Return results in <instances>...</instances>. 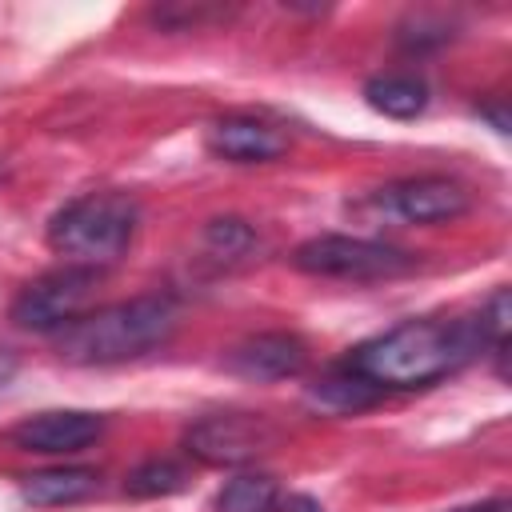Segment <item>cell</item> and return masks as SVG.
Returning <instances> with one entry per match:
<instances>
[{"instance_id":"5bb4252c","label":"cell","mask_w":512,"mask_h":512,"mask_svg":"<svg viewBox=\"0 0 512 512\" xmlns=\"http://www.w3.org/2000/svg\"><path fill=\"white\" fill-rule=\"evenodd\" d=\"M280 488L264 472H240L216 492V512H276Z\"/></svg>"},{"instance_id":"4fadbf2b","label":"cell","mask_w":512,"mask_h":512,"mask_svg":"<svg viewBox=\"0 0 512 512\" xmlns=\"http://www.w3.org/2000/svg\"><path fill=\"white\" fill-rule=\"evenodd\" d=\"M384 392L376 384H368L364 376H356L348 364H336L328 376H320L312 388H308V400L324 412H360V408H372Z\"/></svg>"},{"instance_id":"52a82bcc","label":"cell","mask_w":512,"mask_h":512,"mask_svg":"<svg viewBox=\"0 0 512 512\" xmlns=\"http://www.w3.org/2000/svg\"><path fill=\"white\" fill-rule=\"evenodd\" d=\"M372 204L404 224H440L468 212V188L448 176H408L372 196Z\"/></svg>"},{"instance_id":"e0dca14e","label":"cell","mask_w":512,"mask_h":512,"mask_svg":"<svg viewBox=\"0 0 512 512\" xmlns=\"http://www.w3.org/2000/svg\"><path fill=\"white\" fill-rule=\"evenodd\" d=\"M284 512H324V508H320L316 500H308V496H288Z\"/></svg>"},{"instance_id":"277c9868","label":"cell","mask_w":512,"mask_h":512,"mask_svg":"<svg viewBox=\"0 0 512 512\" xmlns=\"http://www.w3.org/2000/svg\"><path fill=\"white\" fill-rule=\"evenodd\" d=\"M292 264L304 276H324V280H352V284H368V280H396L408 276L416 268V256L384 244V240H368V236H344V232H324L304 240L292 252Z\"/></svg>"},{"instance_id":"8992f818","label":"cell","mask_w":512,"mask_h":512,"mask_svg":"<svg viewBox=\"0 0 512 512\" xmlns=\"http://www.w3.org/2000/svg\"><path fill=\"white\" fill-rule=\"evenodd\" d=\"M184 444L204 464H248L276 444V428L252 412H216L196 420Z\"/></svg>"},{"instance_id":"5b68a950","label":"cell","mask_w":512,"mask_h":512,"mask_svg":"<svg viewBox=\"0 0 512 512\" xmlns=\"http://www.w3.org/2000/svg\"><path fill=\"white\" fill-rule=\"evenodd\" d=\"M96 288H100V268L60 264L20 288V296L12 300V320L16 328L28 332H60L64 324L88 312Z\"/></svg>"},{"instance_id":"7a4b0ae2","label":"cell","mask_w":512,"mask_h":512,"mask_svg":"<svg viewBox=\"0 0 512 512\" xmlns=\"http://www.w3.org/2000/svg\"><path fill=\"white\" fill-rule=\"evenodd\" d=\"M176 324H180L176 300L152 292L76 316L72 324L52 332V344L56 356L68 364H124L168 344Z\"/></svg>"},{"instance_id":"3957f363","label":"cell","mask_w":512,"mask_h":512,"mask_svg":"<svg viewBox=\"0 0 512 512\" xmlns=\"http://www.w3.org/2000/svg\"><path fill=\"white\" fill-rule=\"evenodd\" d=\"M140 208L128 192H84L48 220V244L68 264L108 268L132 244Z\"/></svg>"},{"instance_id":"ac0fdd59","label":"cell","mask_w":512,"mask_h":512,"mask_svg":"<svg viewBox=\"0 0 512 512\" xmlns=\"http://www.w3.org/2000/svg\"><path fill=\"white\" fill-rule=\"evenodd\" d=\"M456 512H508V500H484V504H472V508H456Z\"/></svg>"},{"instance_id":"9a60e30c","label":"cell","mask_w":512,"mask_h":512,"mask_svg":"<svg viewBox=\"0 0 512 512\" xmlns=\"http://www.w3.org/2000/svg\"><path fill=\"white\" fill-rule=\"evenodd\" d=\"M188 484V468L176 460H144L140 468L128 472L124 492L136 500H152V496H172Z\"/></svg>"},{"instance_id":"9c48e42d","label":"cell","mask_w":512,"mask_h":512,"mask_svg":"<svg viewBox=\"0 0 512 512\" xmlns=\"http://www.w3.org/2000/svg\"><path fill=\"white\" fill-rule=\"evenodd\" d=\"M228 372L244 376V380H288L300 376L308 364V344L296 332H260L240 340L228 352Z\"/></svg>"},{"instance_id":"2e32d148","label":"cell","mask_w":512,"mask_h":512,"mask_svg":"<svg viewBox=\"0 0 512 512\" xmlns=\"http://www.w3.org/2000/svg\"><path fill=\"white\" fill-rule=\"evenodd\" d=\"M252 244H256V236H252V228H248L244 220H212V224H208V248H212V256H220V260L244 256Z\"/></svg>"},{"instance_id":"6da1fadb","label":"cell","mask_w":512,"mask_h":512,"mask_svg":"<svg viewBox=\"0 0 512 512\" xmlns=\"http://www.w3.org/2000/svg\"><path fill=\"white\" fill-rule=\"evenodd\" d=\"M484 348H492L488 324L480 312L472 316H420L404 320L364 344H356L344 364L376 384L380 392L388 388H428L464 364H472ZM496 352V348H492Z\"/></svg>"},{"instance_id":"ba28073f","label":"cell","mask_w":512,"mask_h":512,"mask_svg":"<svg viewBox=\"0 0 512 512\" xmlns=\"http://www.w3.org/2000/svg\"><path fill=\"white\" fill-rule=\"evenodd\" d=\"M104 432V416L100 412H84V408H48V412H32L24 420H16L4 440L20 452H36V456H68L88 448L92 440H100Z\"/></svg>"},{"instance_id":"30bf717a","label":"cell","mask_w":512,"mask_h":512,"mask_svg":"<svg viewBox=\"0 0 512 512\" xmlns=\"http://www.w3.org/2000/svg\"><path fill=\"white\" fill-rule=\"evenodd\" d=\"M208 148L232 164H264L288 148V136L256 116H224L208 128Z\"/></svg>"},{"instance_id":"7c38bea8","label":"cell","mask_w":512,"mask_h":512,"mask_svg":"<svg viewBox=\"0 0 512 512\" xmlns=\"http://www.w3.org/2000/svg\"><path fill=\"white\" fill-rule=\"evenodd\" d=\"M364 100L380 116L412 120V116H420L428 108V84L420 76H412V72H384V76H372L364 84Z\"/></svg>"},{"instance_id":"8fae6325","label":"cell","mask_w":512,"mask_h":512,"mask_svg":"<svg viewBox=\"0 0 512 512\" xmlns=\"http://www.w3.org/2000/svg\"><path fill=\"white\" fill-rule=\"evenodd\" d=\"M100 492V472L96 468H76V464H60V468H44L20 480V496L24 504L36 508H64V504H80L88 496Z\"/></svg>"}]
</instances>
